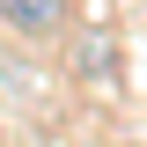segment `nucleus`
<instances>
[{"label": "nucleus", "instance_id": "f257e3e1", "mask_svg": "<svg viewBox=\"0 0 147 147\" xmlns=\"http://www.w3.org/2000/svg\"><path fill=\"white\" fill-rule=\"evenodd\" d=\"M59 15H66V0H0V22L15 37H52Z\"/></svg>", "mask_w": 147, "mask_h": 147}]
</instances>
